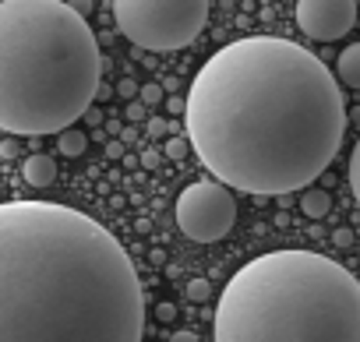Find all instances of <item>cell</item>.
<instances>
[{"label": "cell", "instance_id": "cell-1", "mask_svg": "<svg viewBox=\"0 0 360 342\" xmlns=\"http://www.w3.org/2000/svg\"><path fill=\"white\" fill-rule=\"evenodd\" d=\"M188 145L226 191L293 195L332 166L346 103L300 43L248 36L216 50L184 96Z\"/></svg>", "mask_w": 360, "mask_h": 342}, {"label": "cell", "instance_id": "cell-2", "mask_svg": "<svg viewBox=\"0 0 360 342\" xmlns=\"http://www.w3.org/2000/svg\"><path fill=\"white\" fill-rule=\"evenodd\" d=\"M145 293L120 240L53 202H0V342H141Z\"/></svg>", "mask_w": 360, "mask_h": 342}, {"label": "cell", "instance_id": "cell-3", "mask_svg": "<svg viewBox=\"0 0 360 342\" xmlns=\"http://www.w3.org/2000/svg\"><path fill=\"white\" fill-rule=\"evenodd\" d=\"M103 57L78 8L64 0H0V131H68L99 96Z\"/></svg>", "mask_w": 360, "mask_h": 342}, {"label": "cell", "instance_id": "cell-4", "mask_svg": "<svg viewBox=\"0 0 360 342\" xmlns=\"http://www.w3.org/2000/svg\"><path fill=\"white\" fill-rule=\"evenodd\" d=\"M212 342H360V282L318 251H269L226 282Z\"/></svg>", "mask_w": 360, "mask_h": 342}, {"label": "cell", "instance_id": "cell-5", "mask_svg": "<svg viewBox=\"0 0 360 342\" xmlns=\"http://www.w3.org/2000/svg\"><path fill=\"white\" fill-rule=\"evenodd\" d=\"M117 29L141 50H184L209 22L205 0H113Z\"/></svg>", "mask_w": 360, "mask_h": 342}, {"label": "cell", "instance_id": "cell-6", "mask_svg": "<svg viewBox=\"0 0 360 342\" xmlns=\"http://www.w3.org/2000/svg\"><path fill=\"white\" fill-rule=\"evenodd\" d=\"M237 223V202L233 191H226L216 180H195L176 198V226L195 244H216L223 240Z\"/></svg>", "mask_w": 360, "mask_h": 342}, {"label": "cell", "instance_id": "cell-7", "mask_svg": "<svg viewBox=\"0 0 360 342\" xmlns=\"http://www.w3.org/2000/svg\"><path fill=\"white\" fill-rule=\"evenodd\" d=\"M360 8L353 4V0H300L297 4V25L304 36L311 39H342L353 22H356Z\"/></svg>", "mask_w": 360, "mask_h": 342}, {"label": "cell", "instance_id": "cell-8", "mask_svg": "<svg viewBox=\"0 0 360 342\" xmlns=\"http://www.w3.org/2000/svg\"><path fill=\"white\" fill-rule=\"evenodd\" d=\"M22 173H25V184H32V188H50V184L57 180L53 155H46V152L29 155V159H25V166H22Z\"/></svg>", "mask_w": 360, "mask_h": 342}, {"label": "cell", "instance_id": "cell-9", "mask_svg": "<svg viewBox=\"0 0 360 342\" xmlns=\"http://www.w3.org/2000/svg\"><path fill=\"white\" fill-rule=\"evenodd\" d=\"M335 74H339L342 85L360 88V43H349V46L339 53V60H335Z\"/></svg>", "mask_w": 360, "mask_h": 342}, {"label": "cell", "instance_id": "cell-10", "mask_svg": "<svg viewBox=\"0 0 360 342\" xmlns=\"http://www.w3.org/2000/svg\"><path fill=\"white\" fill-rule=\"evenodd\" d=\"M300 212H304L307 219H325V216L332 212V198H328V191H321V188H307V191L300 195Z\"/></svg>", "mask_w": 360, "mask_h": 342}, {"label": "cell", "instance_id": "cell-11", "mask_svg": "<svg viewBox=\"0 0 360 342\" xmlns=\"http://www.w3.org/2000/svg\"><path fill=\"white\" fill-rule=\"evenodd\" d=\"M85 148H89V134H85L82 127H68V131H60V138H57V152H60V155L78 159V155H85Z\"/></svg>", "mask_w": 360, "mask_h": 342}, {"label": "cell", "instance_id": "cell-12", "mask_svg": "<svg viewBox=\"0 0 360 342\" xmlns=\"http://www.w3.org/2000/svg\"><path fill=\"white\" fill-rule=\"evenodd\" d=\"M349 188H353V198L360 205V138L353 145V155H349Z\"/></svg>", "mask_w": 360, "mask_h": 342}, {"label": "cell", "instance_id": "cell-13", "mask_svg": "<svg viewBox=\"0 0 360 342\" xmlns=\"http://www.w3.org/2000/svg\"><path fill=\"white\" fill-rule=\"evenodd\" d=\"M184 293H188V296H191L195 303H205V300L212 296V286H209V279H191Z\"/></svg>", "mask_w": 360, "mask_h": 342}, {"label": "cell", "instance_id": "cell-14", "mask_svg": "<svg viewBox=\"0 0 360 342\" xmlns=\"http://www.w3.org/2000/svg\"><path fill=\"white\" fill-rule=\"evenodd\" d=\"M138 103H141V106H155V103H162V85H155V81L141 85V88H138Z\"/></svg>", "mask_w": 360, "mask_h": 342}, {"label": "cell", "instance_id": "cell-15", "mask_svg": "<svg viewBox=\"0 0 360 342\" xmlns=\"http://www.w3.org/2000/svg\"><path fill=\"white\" fill-rule=\"evenodd\" d=\"M188 152H191L188 138H169V141H166V159H184Z\"/></svg>", "mask_w": 360, "mask_h": 342}, {"label": "cell", "instance_id": "cell-16", "mask_svg": "<svg viewBox=\"0 0 360 342\" xmlns=\"http://www.w3.org/2000/svg\"><path fill=\"white\" fill-rule=\"evenodd\" d=\"M166 127H169V124H166L162 117H152L148 127H145V134H148V138H166Z\"/></svg>", "mask_w": 360, "mask_h": 342}, {"label": "cell", "instance_id": "cell-17", "mask_svg": "<svg viewBox=\"0 0 360 342\" xmlns=\"http://www.w3.org/2000/svg\"><path fill=\"white\" fill-rule=\"evenodd\" d=\"M159 155H162V152H155V148H145V152L138 155V162H141L145 169H155V166H159Z\"/></svg>", "mask_w": 360, "mask_h": 342}, {"label": "cell", "instance_id": "cell-18", "mask_svg": "<svg viewBox=\"0 0 360 342\" xmlns=\"http://www.w3.org/2000/svg\"><path fill=\"white\" fill-rule=\"evenodd\" d=\"M117 92H120L124 99H134V96H138V81H134V78H124V81L117 85Z\"/></svg>", "mask_w": 360, "mask_h": 342}, {"label": "cell", "instance_id": "cell-19", "mask_svg": "<svg viewBox=\"0 0 360 342\" xmlns=\"http://www.w3.org/2000/svg\"><path fill=\"white\" fill-rule=\"evenodd\" d=\"M332 240H335V247H349V244H353V230H346V226H342V230H335V233H332Z\"/></svg>", "mask_w": 360, "mask_h": 342}, {"label": "cell", "instance_id": "cell-20", "mask_svg": "<svg viewBox=\"0 0 360 342\" xmlns=\"http://www.w3.org/2000/svg\"><path fill=\"white\" fill-rule=\"evenodd\" d=\"M155 317H159V321H173V317H176V307H173V303H159V307H155Z\"/></svg>", "mask_w": 360, "mask_h": 342}, {"label": "cell", "instance_id": "cell-21", "mask_svg": "<svg viewBox=\"0 0 360 342\" xmlns=\"http://www.w3.org/2000/svg\"><path fill=\"white\" fill-rule=\"evenodd\" d=\"M141 117H145V106H141L138 99H131V103H127V120H141Z\"/></svg>", "mask_w": 360, "mask_h": 342}, {"label": "cell", "instance_id": "cell-22", "mask_svg": "<svg viewBox=\"0 0 360 342\" xmlns=\"http://www.w3.org/2000/svg\"><path fill=\"white\" fill-rule=\"evenodd\" d=\"M166 110H169V113H180V117H184V110H188V103L173 96V99H166Z\"/></svg>", "mask_w": 360, "mask_h": 342}, {"label": "cell", "instance_id": "cell-23", "mask_svg": "<svg viewBox=\"0 0 360 342\" xmlns=\"http://www.w3.org/2000/svg\"><path fill=\"white\" fill-rule=\"evenodd\" d=\"M117 141H120V145H131V141H138V127H124Z\"/></svg>", "mask_w": 360, "mask_h": 342}, {"label": "cell", "instance_id": "cell-24", "mask_svg": "<svg viewBox=\"0 0 360 342\" xmlns=\"http://www.w3.org/2000/svg\"><path fill=\"white\" fill-rule=\"evenodd\" d=\"M106 155H110V159H124V145H120V141L113 138V141L106 145Z\"/></svg>", "mask_w": 360, "mask_h": 342}, {"label": "cell", "instance_id": "cell-25", "mask_svg": "<svg viewBox=\"0 0 360 342\" xmlns=\"http://www.w3.org/2000/svg\"><path fill=\"white\" fill-rule=\"evenodd\" d=\"M169 342H198V335H195V331H173Z\"/></svg>", "mask_w": 360, "mask_h": 342}, {"label": "cell", "instance_id": "cell-26", "mask_svg": "<svg viewBox=\"0 0 360 342\" xmlns=\"http://www.w3.org/2000/svg\"><path fill=\"white\" fill-rule=\"evenodd\" d=\"M18 148H15V141H4V145H0V155H4V159H11Z\"/></svg>", "mask_w": 360, "mask_h": 342}]
</instances>
